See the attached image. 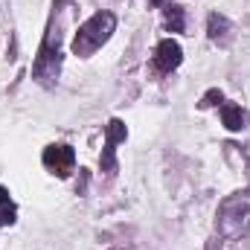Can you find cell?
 Returning a JSON list of instances; mask_svg holds the SVG:
<instances>
[{"label": "cell", "instance_id": "6da1fadb", "mask_svg": "<svg viewBox=\"0 0 250 250\" xmlns=\"http://www.w3.org/2000/svg\"><path fill=\"white\" fill-rule=\"evenodd\" d=\"M114 29H117V18H114L111 12H96L90 21H84V23L79 26L76 38H73V53H76V56H90V53H96V50L111 38Z\"/></svg>", "mask_w": 250, "mask_h": 250}, {"label": "cell", "instance_id": "7a4b0ae2", "mask_svg": "<svg viewBox=\"0 0 250 250\" xmlns=\"http://www.w3.org/2000/svg\"><path fill=\"white\" fill-rule=\"evenodd\" d=\"M218 230L224 236H239L250 230V189L230 195L218 209Z\"/></svg>", "mask_w": 250, "mask_h": 250}, {"label": "cell", "instance_id": "3957f363", "mask_svg": "<svg viewBox=\"0 0 250 250\" xmlns=\"http://www.w3.org/2000/svg\"><path fill=\"white\" fill-rule=\"evenodd\" d=\"M59 67H62V23L53 21L47 29V38L41 44L38 62H35V79L41 84H50L59 76Z\"/></svg>", "mask_w": 250, "mask_h": 250}, {"label": "cell", "instance_id": "277c9868", "mask_svg": "<svg viewBox=\"0 0 250 250\" xmlns=\"http://www.w3.org/2000/svg\"><path fill=\"white\" fill-rule=\"evenodd\" d=\"M73 163H76V154H73L70 146H50V148H44V166L53 175L67 178L73 172Z\"/></svg>", "mask_w": 250, "mask_h": 250}, {"label": "cell", "instance_id": "5b68a950", "mask_svg": "<svg viewBox=\"0 0 250 250\" xmlns=\"http://www.w3.org/2000/svg\"><path fill=\"white\" fill-rule=\"evenodd\" d=\"M181 62H184L181 44L172 41V38H163V41L157 44V50H154V67H157L160 73H172L175 67H181Z\"/></svg>", "mask_w": 250, "mask_h": 250}, {"label": "cell", "instance_id": "8992f818", "mask_svg": "<svg viewBox=\"0 0 250 250\" xmlns=\"http://www.w3.org/2000/svg\"><path fill=\"white\" fill-rule=\"evenodd\" d=\"M105 134H108V146H105V154H102V169L105 172H111L114 166H117V160H114V148H117V143H123L125 140V123L120 120H111V123L105 125Z\"/></svg>", "mask_w": 250, "mask_h": 250}, {"label": "cell", "instance_id": "52a82bcc", "mask_svg": "<svg viewBox=\"0 0 250 250\" xmlns=\"http://www.w3.org/2000/svg\"><path fill=\"white\" fill-rule=\"evenodd\" d=\"M221 123L227 125L230 131H242V128L248 125V114H245L239 105H233V102H224V105H221Z\"/></svg>", "mask_w": 250, "mask_h": 250}, {"label": "cell", "instance_id": "ba28073f", "mask_svg": "<svg viewBox=\"0 0 250 250\" xmlns=\"http://www.w3.org/2000/svg\"><path fill=\"white\" fill-rule=\"evenodd\" d=\"M209 38L212 41H224L227 38V29H230V21L224 15H209Z\"/></svg>", "mask_w": 250, "mask_h": 250}, {"label": "cell", "instance_id": "9c48e42d", "mask_svg": "<svg viewBox=\"0 0 250 250\" xmlns=\"http://www.w3.org/2000/svg\"><path fill=\"white\" fill-rule=\"evenodd\" d=\"M184 9L181 6H166V26L172 32H184Z\"/></svg>", "mask_w": 250, "mask_h": 250}, {"label": "cell", "instance_id": "30bf717a", "mask_svg": "<svg viewBox=\"0 0 250 250\" xmlns=\"http://www.w3.org/2000/svg\"><path fill=\"white\" fill-rule=\"evenodd\" d=\"M221 99H224V96H221V90H209L198 105H201V108H215V105H221Z\"/></svg>", "mask_w": 250, "mask_h": 250}, {"label": "cell", "instance_id": "8fae6325", "mask_svg": "<svg viewBox=\"0 0 250 250\" xmlns=\"http://www.w3.org/2000/svg\"><path fill=\"white\" fill-rule=\"evenodd\" d=\"M12 221H15V209H12V207L0 209V227H6V224H12Z\"/></svg>", "mask_w": 250, "mask_h": 250}, {"label": "cell", "instance_id": "7c38bea8", "mask_svg": "<svg viewBox=\"0 0 250 250\" xmlns=\"http://www.w3.org/2000/svg\"><path fill=\"white\" fill-rule=\"evenodd\" d=\"M0 204H9V192L0 187Z\"/></svg>", "mask_w": 250, "mask_h": 250}, {"label": "cell", "instance_id": "4fadbf2b", "mask_svg": "<svg viewBox=\"0 0 250 250\" xmlns=\"http://www.w3.org/2000/svg\"><path fill=\"white\" fill-rule=\"evenodd\" d=\"M151 3H163V0H151Z\"/></svg>", "mask_w": 250, "mask_h": 250}]
</instances>
